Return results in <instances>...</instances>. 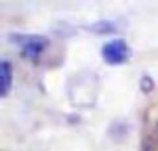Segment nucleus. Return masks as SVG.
Returning <instances> with one entry per match:
<instances>
[{"mask_svg": "<svg viewBox=\"0 0 158 151\" xmlns=\"http://www.w3.org/2000/svg\"><path fill=\"white\" fill-rule=\"evenodd\" d=\"M14 39L22 49L24 55L29 60H36L49 44V40L40 35H15Z\"/></svg>", "mask_w": 158, "mask_h": 151, "instance_id": "f257e3e1", "label": "nucleus"}, {"mask_svg": "<svg viewBox=\"0 0 158 151\" xmlns=\"http://www.w3.org/2000/svg\"><path fill=\"white\" fill-rule=\"evenodd\" d=\"M129 47L123 39H114L111 42H107L101 49V57L104 58L107 64L118 65L125 63L129 58Z\"/></svg>", "mask_w": 158, "mask_h": 151, "instance_id": "f03ea898", "label": "nucleus"}, {"mask_svg": "<svg viewBox=\"0 0 158 151\" xmlns=\"http://www.w3.org/2000/svg\"><path fill=\"white\" fill-rule=\"evenodd\" d=\"M11 75H13L11 64L6 60H2V63H0V96L2 97H4L7 92L10 90Z\"/></svg>", "mask_w": 158, "mask_h": 151, "instance_id": "7ed1b4c3", "label": "nucleus"}, {"mask_svg": "<svg viewBox=\"0 0 158 151\" xmlns=\"http://www.w3.org/2000/svg\"><path fill=\"white\" fill-rule=\"evenodd\" d=\"M144 151H158V125L151 128L146 135Z\"/></svg>", "mask_w": 158, "mask_h": 151, "instance_id": "20e7f679", "label": "nucleus"}, {"mask_svg": "<svg viewBox=\"0 0 158 151\" xmlns=\"http://www.w3.org/2000/svg\"><path fill=\"white\" fill-rule=\"evenodd\" d=\"M92 28H94L97 32H101V33H107V32H110V31H112V25L110 24V22H107V21L97 22V24L93 25Z\"/></svg>", "mask_w": 158, "mask_h": 151, "instance_id": "39448f33", "label": "nucleus"}]
</instances>
